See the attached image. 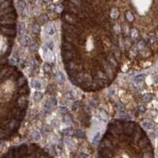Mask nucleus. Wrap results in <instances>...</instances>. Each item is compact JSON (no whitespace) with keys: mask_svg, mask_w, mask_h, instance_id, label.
Instances as JSON below:
<instances>
[{"mask_svg":"<svg viewBox=\"0 0 158 158\" xmlns=\"http://www.w3.org/2000/svg\"><path fill=\"white\" fill-rule=\"evenodd\" d=\"M52 104V105H57V100H56V98H52V100H51Z\"/></svg>","mask_w":158,"mask_h":158,"instance_id":"2f4dec72","label":"nucleus"},{"mask_svg":"<svg viewBox=\"0 0 158 158\" xmlns=\"http://www.w3.org/2000/svg\"><path fill=\"white\" fill-rule=\"evenodd\" d=\"M18 6L21 10H24L26 8V2L24 0H19L18 2Z\"/></svg>","mask_w":158,"mask_h":158,"instance_id":"dca6fc26","label":"nucleus"},{"mask_svg":"<svg viewBox=\"0 0 158 158\" xmlns=\"http://www.w3.org/2000/svg\"><path fill=\"white\" fill-rule=\"evenodd\" d=\"M138 111L141 113H144L146 111V108L144 105H139V107H138Z\"/></svg>","mask_w":158,"mask_h":158,"instance_id":"a878e982","label":"nucleus"},{"mask_svg":"<svg viewBox=\"0 0 158 158\" xmlns=\"http://www.w3.org/2000/svg\"><path fill=\"white\" fill-rule=\"evenodd\" d=\"M150 44H154V42H155V39H154V37H151L150 40Z\"/></svg>","mask_w":158,"mask_h":158,"instance_id":"473e14b6","label":"nucleus"},{"mask_svg":"<svg viewBox=\"0 0 158 158\" xmlns=\"http://www.w3.org/2000/svg\"><path fill=\"white\" fill-rule=\"evenodd\" d=\"M142 126L146 130H151L154 127V124L152 122L146 121V122H144L142 123Z\"/></svg>","mask_w":158,"mask_h":158,"instance_id":"1a4fd4ad","label":"nucleus"},{"mask_svg":"<svg viewBox=\"0 0 158 158\" xmlns=\"http://www.w3.org/2000/svg\"><path fill=\"white\" fill-rule=\"evenodd\" d=\"M146 79V75L145 74H139L134 77V83H138V84H142L144 80Z\"/></svg>","mask_w":158,"mask_h":158,"instance_id":"20e7f679","label":"nucleus"},{"mask_svg":"<svg viewBox=\"0 0 158 158\" xmlns=\"http://www.w3.org/2000/svg\"><path fill=\"white\" fill-rule=\"evenodd\" d=\"M67 112H68V110H67L66 108H65V107H60V108H59V112H60L62 115H66L67 113Z\"/></svg>","mask_w":158,"mask_h":158,"instance_id":"b1692460","label":"nucleus"},{"mask_svg":"<svg viewBox=\"0 0 158 158\" xmlns=\"http://www.w3.org/2000/svg\"><path fill=\"white\" fill-rule=\"evenodd\" d=\"M90 104H91V106L93 107V108H96L97 105L99 104V100H96V99H93V100H91Z\"/></svg>","mask_w":158,"mask_h":158,"instance_id":"4be33fe9","label":"nucleus"},{"mask_svg":"<svg viewBox=\"0 0 158 158\" xmlns=\"http://www.w3.org/2000/svg\"><path fill=\"white\" fill-rule=\"evenodd\" d=\"M5 1H6V0H0V4H2V3L4 2Z\"/></svg>","mask_w":158,"mask_h":158,"instance_id":"f704fd0d","label":"nucleus"},{"mask_svg":"<svg viewBox=\"0 0 158 158\" xmlns=\"http://www.w3.org/2000/svg\"><path fill=\"white\" fill-rule=\"evenodd\" d=\"M118 15H120V11H118L117 9H114L111 13V17L114 19L118 18Z\"/></svg>","mask_w":158,"mask_h":158,"instance_id":"aec40b11","label":"nucleus"},{"mask_svg":"<svg viewBox=\"0 0 158 158\" xmlns=\"http://www.w3.org/2000/svg\"><path fill=\"white\" fill-rule=\"evenodd\" d=\"M137 47H138V50L142 51V50H143V49H145V48H146V43L143 41V40H140L139 42L138 43Z\"/></svg>","mask_w":158,"mask_h":158,"instance_id":"6ab92c4d","label":"nucleus"},{"mask_svg":"<svg viewBox=\"0 0 158 158\" xmlns=\"http://www.w3.org/2000/svg\"><path fill=\"white\" fill-rule=\"evenodd\" d=\"M79 102L78 101H76V102H74V104H73V107H72V109L74 110V111H76L78 108V107H79Z\"/></svg>","mask_w":158,"mask_h":158,"instance_id":"bb28decb","label":"nucleus"},{"mask_svg":"<svg viewBox=\"0 0 158 158\" xmlns=\"http://www.w3.org/2000/svg\"><path fill=\"white\" fill-rule=\"evenodd\" d=\"M98 158H154V152L149 138L141 129L126 133L122 122L114 121L99 144Z\"/></svg>","mask_w":158,"mask_h":158,"instance_id":"f257e3e1","label":"nucleus"},{"mask_svg":"<svg viewBox=\"0 0 158 158\" xmlns=\"http://www.w3.org/2000/svg\"><path fill=\"white\" fill-rule=\"evenodd\" d=\"M32 30L34 34H39L40 32V27L38 24H34L32 27Z\"/></svg>","mask_w":158,"mask_h":158,"instance_id":"a211bd4d","label":"nucleus"},{"mask_svg":"<svg viewBox=\"0 0 158 158\" xmlns=\"http://www.w3.org/2000/svg\"><path fill=\"white\" fill-rule=\"evenodd\" d=\"M118 117L121 118H130L131 116L130 115H127V114H122V115H120L118 116Z\"/></svg>","mask_w":158,"mask_h":158,"instance_id":"cd10ccee","label":"nucleus"},{"mask_svg":"<svg viewBox=\"0 0 158 158\" xmlns=\"http://www.w3.org/2000/svg\"><path fill=\"white\" fill-rule=\"evenodd\" d=\"M99 118H100V120H103V121H106L107 118H108V114L106 113V112L100 108V112H99Z\"/></svg>","mask_w":158,"mask_h":158,"instance_id":"9d476101","label":"nucleus"},{"mask_svg":"<svg viewBox=\"0 0 158 158\" xmlns=\"http://www.w3.org/2000/svg\"><path fill=\"white\" fill-rule=\"evenodd\" d=\"M46 45H47V48L49 49V50L52 51V49H53V48H54V44H53L52 41H48V42L47 43Z\"/></svg>","mask_w":158,"mask_h":158,"instance_id":"393cba45","label":"nucleus"},{"mask_svg":"<svg viewBox=\"0 0 158 158\" xmlns=\"http://www.w3.org/2000/svg\"><path fill=\"white\" fill-rule=\"evenodd\" d=\"M77 135L79 136V137L83 138L84 136H85V134H84V133H83L82 130H78V131H77Z\"/></svg>","mask_w":158,"mask_h":158,"instance_id":"7c9ffc66","label":"nucleus"},{"mask_svg":"<svg viewBox=\"0 0 158 158\" xmlns=\"http://www.w3.org/2000/svg\"><path fill=\"white\" fill-rule=\"evenodd\" d=\"M116 108L118 109V112H124L125 111V107H124V105H122V104H117Z\"/></svg>","mask_w":158,"mask_h":158,"instance_id":"5701e85b","label":"nucleus"},{"mask_svg":"<svg viewBox=\"0 0 158 158\" xmlns=\"http://www.w3.org/2000/svg\"><path fill=\"white\" fill-rule=\"evenodd\" d=\"M30 41H31V38L29 37L28 36L24 35L21 38V43H22V44L23 46H28V44L30 43Z\"/></svg>","mask_w":158,"mask_h":158,"instance_id":"7ed1b4c3","label":"nucleus"},{"mask_svg":"<svg viewBox=\"0 0 158 158\" xmlns=\"http://www.w3.org/2000/svg\"><path fill=\"white\" fill-rule=\"evenodd\" d=\"M37 49H38V44L36 43H33L29 46V50H30V52H36Z\"/></svg>","mask_w":158,"mask_h":158,"instance_id":"412c9836","label":"nucleus"},{"mask_svg":"<svg viewBox=\"0 0 158 158\" xmlns=\"http://www.w3.org/2000/svg\"><path fill=\"white\" fill-rule=\"evenodd\" d=\"M31 86H32L34 88H36V90H41L42 87H43L41 82H40V81H38V80H33V81H32V82H31Z\"/></svg>","mask_w":158,"mask_h":158,"instance_id":"39448f33","label":"nucleus"},{"mask_svg":"<svg viewBox=\"0 0 158 158\" xmlns=\"http://www.w3.org/2000/svg\"><path fill=\"white\" fill-rule=\"evenodd\" d=\"M130 35L133 40H136L138 37V36H139V33H138V31L136 28H132L130 31Z\"/></svg>","mask_w":158,"mask_h":158,"instance_id":"ddd939ff","label":"nucleus"},{"mask_svg":"<svg viewBox=\"0 0 158 158\" xmlns=\"http://www.w3.org/2000/svg\"><path fill=\"white\" fill-rule=\"evenodd\" d=\"M56 80L59 83L62 84V83L65 82V76H64V74L62 72H58L56 75Z\"/></svg>","mask_w":158,"mask_h":158,"instance_id":"423d86ee","label":"nucleus"},{"mask_svg":"<svg viewBox=\"0 0 158 158\" xmlns=\"http://www.w3.org/2000/svg\"><path fill=\"white\" fill-rule=\"evenodd\" d=\"M75 96H76L75 92L74 91H69L65 94V97L66 100H74V99L75 98Z\"/></svg>","mask_w":158,"mask_h":158,"instance_id":"2eb2a0df","label":"nucleus"},{"mask_svg":"<svg viewBox=\"0 0 158 158\" xmlns=\"http://www.w3.org/2000/svg\"><path fill=\"white\" fill-rule=\"evenodd\" d=\"M42 1H43L44 2H48L49 1H51V0H42Z\"/></svg>","mask_w":158,"mask_h":158,"instance_id":"72a5a7b5","label":"nucleus"},{"mask_svg":"<svg viewBox=\"0 0 158 158\" xmlns=\"http://www.w3.org/2000/svg\"><path fill=\"white\" fill-rule=\"evenodd\" d=\"M0 158H52V156L36 144H22L10 148Z\"/></svg>","mask_w":158,"mask_h":158,"instance_id":"f03ea898","label":"nucleus"},{"mask_svg":"<svg viewBox=\"0 0 158 158\" xmlns=\"http://www.w3.org/2000/svg\"><path fill=\"white\" fill-rule=\"evenodd\" d=\"M43 70L45 72L46 74H49L52 70V65L50 63H48V62H46V63H44V66H43Z\"/></svg>","mask_w":158,"mask_h":158,"instance_id":"4468645a","label":"nucleus"},{"mask_svg":"<svg viewBox=\"0 0 158 158\" xmlns=\"http://www.w3.org/2000/svg\"><path fill=\"white\" fill-rule=\"evenodd\" d=\"M31 66H32V68H33V69L37 68L38 64H37L36 61H35V60H32V61H31Z\"/></svg>","mask_w":158,"mask_h":158,"instance_id":"c85d7f7f","label":"nucleus"},{"mask_svg":"<svg viewBox=\"0 0 158 158\" xmlns=\"http://www.w3.org/2000/svg\"><path fill=\"white\" fill-rule=\"evenodd\" d=\"M43 93L41 92H36L35 93H34L33 95V99H34V101L35 102H40L41 100V99L43 98Z\"/></svg>","mask_w":158,"mask_h":158,"instance_id":"6e6552de","label":"nucleus"},{"mask_svg":"<svg viewBox=\"0 0 158 158\" xmlns=\"http://www.w3.org/2000/svg\"><path fill=\"white\" fill-rule=\"evenodd\" d=\"M62 9H63L62 6H61V5H59V6H56V11H57V12H58V13H60V12L62 10Z\"/></svg>","mask_w":158,"mask_h":158,"instance_id":"c756f323","label":"nucleus"},{"mask_svg":"<svg viewBox=\"0 0 158 158\" xmlns=\"http://www.w3.org/2000/svg\"><path fill=\"white\" fill-rule=\"evenodd\" d=\"M125 17H126V19L127 20V21L130 22H133V21H134V15H133L130 11H126V14H125Z\"/></svg>","mask_w":158,"mask_h":158,"instance_id":"f3484780","label":"nucleus"},{"mask_svg":"<svg viewBox=\"0 0 158 158\" xmlns=\"http://www.w3.org/2000/svg\"><path fill=\"white\" fill-rule=\"evenodd\" d=\"M45 32H46L47 34H48V35L53 36L56 32V28L53 26H48L45 28Z\"/></svg>","mask_w":158,"mask_h":158,"instance_id":"0eeeda50","label":"nucleus"},{"mask_svg":"<svg viewBox=\"0 0 158 158\" xmlns=\"http://www.w3.org/2000/svg\"><path fill=\"white\" fill-rule=\"evenodd\" d=\"M18 34L19 35H23V34L24 33V32H26V26H24V23H21L18 24Z\"/></svg>","mask_w":158,"mask_h":158,"instance_id":"9b49d317","label":"nucleus"},{"mask_svg":"<svg viewBox=\"0 0 158 158\" xmlns=\"http://www.w3.org/2000/svg\"><path fill=\"white\" fill-rule=\"evenodd\" d=\"M152 98H154V96H152V94H150V93H147V94L144 95L142 97V100L144 103H150L152 100Z\"/></svg>","mask_w":158,"mask_h":158,"instance_id":"f8f14e48","label":"nucleus"}]
</instances>
